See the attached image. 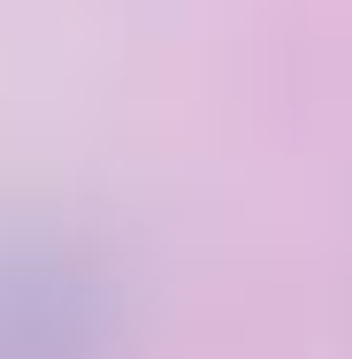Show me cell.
Here are the masks:
<instances>
[{"instance_id":"6da1fadb","label":"cell","mask_w":352,"mask_h":359,"mask_svg":"<svg viewBox=\"0 0 352 359\" xmlns=\"http://www.w3.org/2000/svg\"><path fill=\"white\" fill-rule=\"evenodd\" d=\"M0 359H138L123 260L54 207L0 199Z\"/></svg>"}]
</instances>
